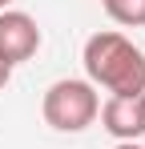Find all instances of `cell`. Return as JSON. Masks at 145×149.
<instances>
[{
  "label": "cell",
  "mask_w": 145,
  "mask_h": 149,
  "mask_svg": "<svg viewBox=\"0 0 145 149\" xmlns=\"http://www.w3.org/2000/svg\"><path fill=\"white\" fill-rule=\"evenodd\" d=\"M40 113H45V125L56 129V133H81V129H89L97 121L101 93L81 77H61V81H52L45 89Z\"/></svg>",
  "instance_id": "obj_2"
},
{
  "label": "cell",
  "mask_w": 145,
  "mask_h": 149,
  "mask_svg": "<svg viewBox=\"0 0 145 149\" xmlns=\"http://www.w3.org/2000/svg\"><path fill=\"white\" fill-rule=\"evenodd\" d=\"M40 24L20 12V8H4L0 12V61L8 65V69H16L24 61H32L36 49H40Z\"/></svg>",
  "instance_id": "obj_3"
},
{
  "label": "cell",
  "mask_w": 145,
  "mask_h": 149,
  "mask_svg": "<svg viewBox=\"0 0 145 149\" xmlns=\"http://www.w3.org/2000/svg\"><path fill=\"white\" fill-rule=\"evenodd\" d=\"M8 81H12V69H8V65H4V61H0V89H4V85H8Z\"/></svg>",
  "instance_id": "obj_6"
},
{
  "label": "cell",
  "mask_w": 145,
  "mask_h": 149,
  "mask_svg": "<svg viewBox=\"0 0 145 149\" xmlns=\"http://www.w3.org/2000/svg\"><path fill=\"white\" fill-rule=\"evenodd\" d=\"M8 4H12V0H0V12H4V8H8Z\"/></svg>",
  "instance_id": "obj_8"
},
{
  "label": "cell",
  "mask_w": 145,
  "mask_h": 149,
  "mask_svg": "<svg viewBox=\"0 0 145 149\" xmlns=\"http://www.w3.org/2000/svg\"><path fill=\"white\" fill-rule=\"evenodd\" d=\"M85 81L105 89L109 97H137L145 93V52L125 32H93L85 40Z\"/></svg>",
  "instance_id": "obj_1"
},
{
  "label": "cell",
  "mask_w": 145,
  "mask_h": 149,
  "mask_svg": "<svg viewBox=\"0 0 145 149\" xmlns=\"http://www.w3.org/2000/svg\"><path fill=\"white\" fill-rule=\"evenodd\" d=\"M113 149H145V145H137V141H117Z\"/></svg>",
  "instance_id": "obj_7"
},
{
  "label": "cell",
  "mask_w": 145,
  "mask_h": 149,
  "mask_svg": "<svg viewBox=\"0 0 145 149\" xmlns=\"http://www.w3.org/2000/svg\"><path fill=\"white\" fill-rule=\"evenodd\" d=\"M105 12L125 28H145V0H101Z\"/></svg>",
  "instance_id": "obj_5"
},
{
  "label": "cell",
  "mask_w": 145,
  "mask_h": 149,
  "mask_svg": "<svg viewBox=\"0 0 145 149\" xmlns=\"http://www.w3.org/2000/svg\"><path fill=\"white\" fill-rule=\"evenodd\" d=\"M101 129L117 141H137L145 137V93L137 97H109L101 105Z\"/></svg>",
  "instance_id": "obj_4"
}]
</instances>
